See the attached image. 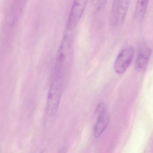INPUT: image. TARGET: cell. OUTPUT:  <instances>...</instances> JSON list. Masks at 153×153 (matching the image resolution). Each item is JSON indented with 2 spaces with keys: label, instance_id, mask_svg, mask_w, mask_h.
Here are the masks:
<instances>
[{
  "label": "cell",
  "instance_id": "obj_4",
  "mask_svg": "<svg viewBox=\"0 0 153 153\" xmlns=\"http://www.w3.org/2000/svg\"><path fill=\"white\" fill-rule=\"evenodd\" d=\"M88 0H74L67 22L68 31H73L79 23L86 7Z\"/></svg>",
  "mask_w": 153,
  "mask_h": 153
},
{
  "label": "cell",
  "instance_id": "obj_3",
  "mask_svg": "<svg viewBox=\"0 0 153 153\" xmlns=\"http://www.w3.org/2000/svg\"><path fill=\"white\" fill-rule=\"evenodd\" d=\"M64 85L61 82L51 80L46 105V112L49 115H54L57 112Z\"/></svg>",
  "mask_w": 153,
  "mask_h": 153
},
{
  "label": "cell",
  "instance_id": "obj_6",
  "mask_svg": "<svg viewBox=\"0 0 153 153\" xmlns=\"http://www.w3.org/2000/svg\"><path fill=\"white\" fill-rule=\"evenodd\" d=\"M97 119L94 127V134L96 138L102 135L106 129L110 121V114L105 105L100 103L96 108Z\"/></svg>",
  "mask_w": 153,
  "mask_h": 153
},
{
  "label": "cell",
  "instance_id": "obj_7",
  "mask_svg": "<svg viewBox=\"0 0 153 153\" xmlns=\"http://www.w3.org/2000/svg\"><path fill=\"white\" fill-rule=\"evenodd\" d=\"M27 0H15L10 6L5 18V24L13 27L18 22L25 7Z\"/></svg>",
  "mask_w": 153,
  "mask_h": 153
},
{
  "label": "cell",
  "instance_id": "obj_1",
  "mask_svg": "<svg viewBox=\"0 0 153 153\" xmlns=\"http://www.w3.org/2000/svg\"><path fill=\"white\" fill-rule=\"evenodd\" d=\"M73 59L72 39L68 35L63 36L57 52L52 78L66 84L70 73Z\"/></svg>",
  "mask_w": 153,
  "mask_h": 153
},
{
  "label": "cell",
  "instance_id": "obj_5",
  "mask_svg": "<svg viewBox=\"0 0 153 153\" xmlns=\"http://www.w3.org/2000/svg\"><path fill=\"white\" fill-rule=\"evenodd\" d=\"M134 50L131 46L123 49L114 61V68L117 74H123L126 71L134 58Z\"/></svg>",
  "mask_w": 153,
  "mask_h": 153
},
{
  "label": "cell",
  "instance_id": "obj_8",
  "mask_svg": "<svg viewBox=\"0 0 153 153\" xmlns=\"http://www.w3.org/2000/svg\"><path fill=\"white\" fill-rule=\"evenodd\" d=\"M152 54V49L148 45L141 46L138 53L135 68L139 72H144L146 69Z\"/></svg>",
  "mask_w": 153,
  "mask_h": 153
},
{
  "label": "cell",
  "instance_id": "obj_2",
  "mask_svg": "<svg viewBox=\"0 0 153 153\" xmlns=\"http://www.w3.org/2000/svg\"><path fill=\"white\" fill-rule=\"evenodd\" d=\"M129 4L130 0H114L110 16V24L113 27L119 28L123 25Z\"/></svg>",
  "mask_w": 153,
  "mask_h": 153
},
{
  "label": "cell",
  "instance_id": "obj_9",
  "mask_svg": "<svg viewBox=\"0 0 153 153\" xmlns=\"http://www.w3.org/2000/svg\"><path fill=\"white\" fill-rule=\"evenodd\" d=\"M149 0H137L135 16L138 21L142 20L145 17Z\"/></svg>",
  "mask_w": 153,
  "mask_h": 153
},
{
  "label": "cell",
  "instance_id": "obj_10",
  "mask_svg": "<svg viewBox=\"0 0 153 153\" xmlns=\"http://www.w3.org/2000/svg\"><path fill=\"white\" fill-rule=\"evenodd\" d=\"M107 0H92V7L96 12H99L103 9Z\"/></svg>",
  "mask_w": 153,
  "mask_h": 153
}]
</instances>
